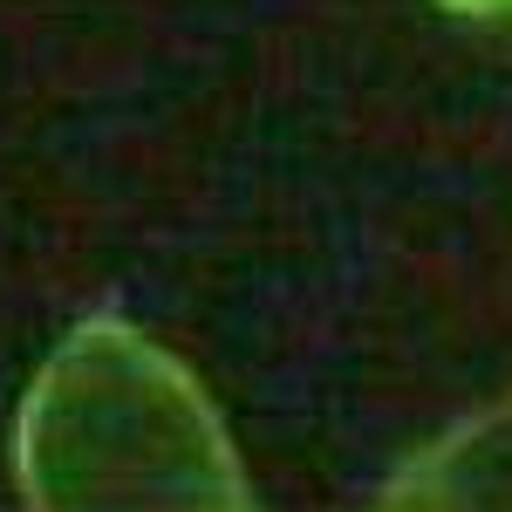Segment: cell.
<instances>
[{
  "label": "cell",
  "mask_w": 512,
  "mask_h": 512,
  "mask_svg": "<svg viewBox=\"0 0 512 512\" xmlns=\"http://www.w3.org/2000/svg\"><path fill=\"white\" fill-rule=\"evenodd\" d=\"M28 512H253L198 376L117 315L76 321L14 417Z\"/></svg>",
  "instance_id": "cell-1"
},
{
  "label": "cell",
  "mask_w": 512,
  "mask_h": 512,
  "mask_svg": "<svg viewBox=\"0 0 512 512\" xmlns=\"http://www.w3.org/2000/svg\"><path fill=\"white\" fill-rule=\"evenodd\" d=\"M369 512H512V396L417 444Z\"/></svg>",
  "instance_id": "cell-2"
}]
</instances>
